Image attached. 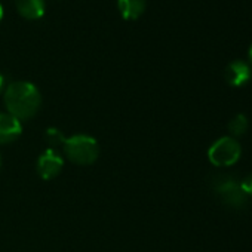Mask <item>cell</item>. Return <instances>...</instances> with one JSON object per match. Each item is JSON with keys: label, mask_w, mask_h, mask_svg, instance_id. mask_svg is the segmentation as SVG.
<instances>
[{"label": "cell", "mask_w": 252, "mask_h": 252, "mask_svg": "<svg viewBox=\"0 0 252 252\" xmlns=\"http://www.w3.org/2000/svg\"><path fill=\"white\" fill-rule=\"evenodd\" d=\"M6 111L18 120L34 117L42 107V94L39 88L27 80H17L6 86L3 92Z\"/></svg>", "instance_id": "6da1fadb"}, {"label": "cell", "mask_w": 252, "mask_h": 252, "mask_svg": "<svg viewBox=\"0 0 252 252\" xmlns=\"http://www.w3.org/2000/svg\"><path fill=\"white\" fill-rule=\"evenodd\" d=\"M63 152L65 158L79 166L92 165L99 156V147L94 137L77 134L63 140Z\"/></svg>", "instance_id": "7a4b0ae2"}, {"label": "cell", "mask_w": 252, "mask_h": 252, "mask_svg": "<svg viewBox=\"0 0 252 252\" xmlns=\"http://www.w3.org/2000/svg\"><path fill=\"white\" fill-rule=\"evenodd\" d=\"M211 189L215 196L228 208L242 209L248 203V196L240 187V181L230 174H218L211 178Z\"/></svg>", "instance_id": "3957f363"}, {"label": "cell", "mask_w": 252, "mask_h": 252, "mask_svg": "<svg viewBox=\"0 0 252 252\" xmlns=\"http://www.w3.org/2000/svg\"><path fill=\"white\" fill-rule=\"evenodd\" d=\"M240 156H242V146L236 138L230 135L218 138L208 150V159L217 168L233 166L237 163Z\"/></svg>", "instance_id": "277c9868"}, {"label": "cell", "mask_w": 252, "mask_h": 252, "mask_svg": "<svg viewBox=\"0 0 252 252\" xmlns=\"http://www.w3.org/2000/svg\"><path fill=\"white\" fill-rule=\"evenodd\" d=\"M64 166V159L55 149H46L37 159V174L42 180L49 181L57 178Z\"/></svg>", "instance_id": "5b68a950"}, {"label": "cell", "mask_w": 252, "mask_h": 252, "mask_svg": "<svg viewBox=\"0 0 252 252\" xmlns=\"http://www.w3.org/2000/svg\"><path fill=\"white\" fill-rule=\"evenodd\" d=\"M252 77V67L245 60H233L224 68V79L230 86H243Z\"/></svg>", "instance_id": "8992f818"}, {"label": "cell", "mask_w": 252, "mask_h": 252, "mask_svg": "<svg viewBox=\"0 0 252 252\" xmlns=\"http://www.w3.org/2000/svg\"><path fill=\"white\" fill-rule=\"evenodd\" d=\"M21 132V120H18L8 111H0V146H6L17 141Z\"/></svg>", "instance_id": "52a82bcc"}, {"label": "cell", "mask_w": 252, "mask_h": 252, "mask_svg": "<svg viewBox=\"0 0 252 252\" xmlns=\"http://www.w3.org/2000/svg\"><path fill=\"white\" fill-rule=\"evenodd\" d=\"M18 14L26 20H39L45 15V0H14Z\"/></svg>", "instance_id": "ba28073f"}, {"label": "cell", "mask_w": 252, "mask_h": 252, "mask_svg": "<svg viewBox=\"0 0 252 252\" xmlns=\"http://www.w3.org/2000/svg\"><path fill=\"white\" fill-rule=\"evenodd\" d=\"M146 6L147 0H117V9L120 15L128 21L138 20L146 12Z\"/></svg>", "instance_id": "9c48e42d"}, {"label": "cell", "mask_w": 252, "mask_h": 252, "mask_svg": "<svg viewBox=\"0 0 252 252\" xmlns=\"http://www.w3.org/2000/svg\"><path fill=\"white\" fill-rule=\"evenodd\" d=\"M227 129L230 132V137H233L236 140L243 137L248 132V129H249V120H248V117L245 114H242V113L233 116L230 119L228 125H227Z\"/></svg>", "instance_id": "30bf717a"}, {"label": "cell", "mask_w": 252, "mask_h": 252, "mask_svg": "<svg viewBox=\"0 0 252 252\" xmlns=\"http://www.w3.org/2000/svg\"><path fill=\"white\" fill-rule=\"evenodd\" d=\"M46 138H48V141L51 144H63V140H64L63 134L60 131H57V129H48L46 131Z\"/></svg>", "instance_id": "8fae6325"}, {"label": "cell", "mask_w": 252, "mask_h": 252, "mask_svg": "<svg viewBox=\"0 0 252 252\" xmlns=\"http://www.w3.org/2000/svg\"><path fill=\"white\" fill-rule=\"evenodd\" d=\"M240 187L248 197H252V174H249L240 180Z\"/></svg>", "instance_id": "7c38bea8"}, {"label": "cell", "mask_w": 252, "mask_h": 252, "mask_svg": "<svg viewBox=\"0 0 252 252\" xmlns=\"http://www.w3.org/2000/svg\"><path fill=\"white\" fill-rule=\"evenodd\" d=\"M6 80H5V76L0 73V94H3L5 92V89H6Z\"/></svg>", "instance_id": "4fadbf2b"}, {"label": "cell", "mask_w": 252, "mask_h": 252, "mask_svg": "<svg viewBox=\"0 0 252 252\" xmlns=\"http://www.w3.org/2000/svg\"><path fill=\"white\" fill-rule=\"evenodd\" d=\"M248 58H249V64H251V67H252V45L249 46V51H248Z\"/></svg>", "instance_id": "5bb4252c"}, {"label": "cell", "mask_w": 252, "mask_h": 252, "mask_svg": "<svg viewBox=\"0 0 252 252\" xmlns=\"http://www.w3.org/2000/svg\"><path fill=\"white\" fill-rule=\"evenodd\" d=\"M3 6H2V3H0V23H2V20H3Z\"/></svg>", "instance_id": "9a60e30c"}, {"label": "cell", "mask_w": 252, "mask_h": 252, "mask_svg": "<svg viewBox=\"0 0 252 252\" xmlns=\"http://www.w3.org/2000/svg\"><path fill=\"white\" fill-rule=\"evenodd\" d=\"M0 168H2V158H0Z\"/></svg>", "instance_id": "2e32d148"}]
</instances>
